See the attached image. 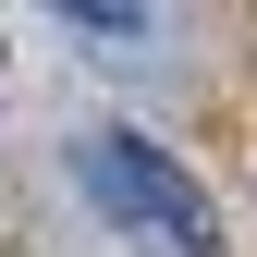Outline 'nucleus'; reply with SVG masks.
I'll return each mask as SVG.
<instances>
[{"label":"nucleus","instance_id":"obj_1","mask_svg":"<svg viewBox=\"0 0 257 257\" xmlns=\"http://www.w3.org/2000/svg\"><path fill=\"white\" fill-rule=\"evenodd\" d=\"M86 159V196H98L122 233H147V245H172V257H220V220H208V184L184 172L159 135H135V122H98V135L74 147Z\"/></svg>","mask_w":257,"mask_h":257}]
</instances>
